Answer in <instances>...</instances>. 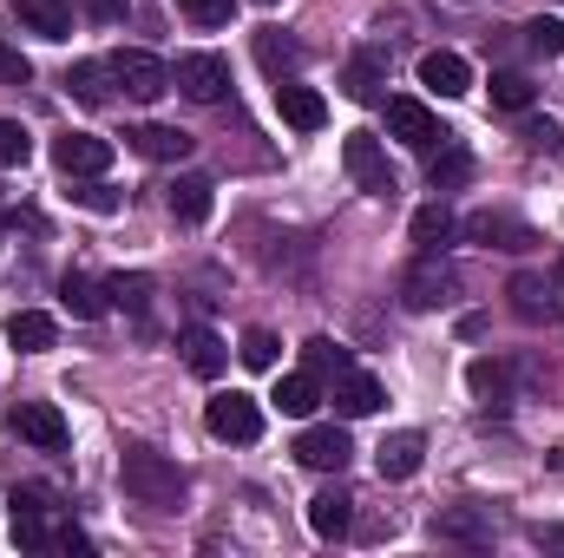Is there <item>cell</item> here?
<instances>
[{
    "instance_id": "obj_31",
    "label": "cell",
    "mask_w": 564,
    "mask_h": 558,
    "mask_svg": "<svg viewBox=\"0 0 564 558\" xmlns=\"http://www.w3.org/2000/svg\"><path fill=\"white\" fill-rule=\"evenodd\" d=\"M433 164H426V178H433V191H453V184H466L473 178V158L459 151V144H440V151H426Z\"/></svg>"
},
{
    "instance_id": "obj_44",
    "label": "cell",
    "mask_w": 564,
    "mask_h": 558,
    "mask_svg": "<svg viewBox=\"0 0 564 558\" xmlns=\"http://www.w3.org/2000/svg\"><path fill=\"white\" fill-rule=\"evenodd\" d=\"M558 289H564V264H558Z\"/></svg>"
},
{
    "instance_id": "obj_7",
    "label": "cell",
    "mask_w": 564,
    "mask_h": 558,
    "mask_svg": "<svg viewBox=\"0 0 564 558\" xmlns=\"http://www.w3.org/2000/svg\"><path fill=\"white\" fill-rule=\"evenodd\" d=\"M7 427H13L26 447H40V453H59V447H66V415H59L53 401H13Z\"/></svg>"
},
{
    "instance_id": "obj_16",
    "label": "cell",
    "mask_w": 564,
    "mask_h": 558,
    "mask_svg": "<svg viewBox=\"0 0 564 558\" xmlns=\"http://www.w3.org/2000/svg\"><path fill=\"white\" fill-rule=\"evenodd\" d=\"M426 460V433L414 427H401V433H388L381 447H375V466H381V480H414Z\"/></svg>"
},
{
    "instance_id": "obj_33",
    "label": "cell",
    "mask_w": 564,
    "mask_h": 558,
    "mask_svg": "<svg viewBox=\"0 0 564 558\" xmlns=\"http://www.w3.org/2000/svg\"><path fill=\"white\" fill-rule=\"evenodd\" d=\"M512 309H519L525 322H545V315H552V289L539 277H512Z\"/></svg>"
},
{
    "instance_id": "obj_34",
    "label": "cell",
    "mask_w": 564,
    "mask_h": 558,
    "mask_svg": "<svg viewBox=\"0 0 564 558\" xmlns=\"http://www.w3.org/2000/svg\"><path fill=\"white\" fill-rule=\"evenodd\" d=\"M492 106L499 112H525L532 106V79L525 73H492Z\"/></svg>"
},
{
    "instance_id": "obj_18",
    "label": "cell",
    "mask_w": 564,
    "mask_h": 558,
    "mask_svg": "<svg viewBox=\"0 0 564 558\" xmlns=\"http://www.w3.org/2000/svg\"><path fill=\"white\" fill-rule=\"evenodd\" d=\"M421 86L426 93H440V99H459V93H473V66L459 60V53H426L421 60Z\"/></svg>"
},
{
    "instance_id": "obj_24",
    "label": "cell",
    "mask_w": 564,
    "mask_h": 558,
    "mask_svg": "<svg viewBox=\"0 0 564 558\" xmlns=\"http://www.w3.org/2000/svg\"><path fill=\"white\" fill-rule=\"evenodd\" d=\"M308 526H315V539H341V533L355 526V500H348L341 486L315 493V500H308Z\"/></svg>"
},
{
    "instance_id": "obj_32",
    "label": "cell",
    "mask_w": 564,
    "mask_h": 558,
    "mask_svg": "<svg viewBox=\"0 0 564 558\" xmlns=\"http://www.w3.org/2000/svg\"><path fill=\"white\" fill-rule=\"evenodd\" d=\"M302 368H308L315 382H328V375H341V368H355V362H348V348H341V342L315 335V342H302Z\"/></svg>"
},
{
    "instance_id": "obj_27",
    "label": "cell",
    "mask_w": 564,
    "mask_h": 558,
    "mask_svg": "<svg viewBox=\"0 0 564 558\" xmlns=\"http://www.w3.org/2000/svg\"><path fill=\"white\" fill-rule=\"evenodd\" d=\"M341 86H348V99L381 106V99H388V93H381V86H388V66H381L375 53H355V60H348V73H341Z\"/></svg>"
},
{
    "instance_id": "obj_6",
    "label": "cell",
    "mask_w": 564,
    "mask_h": 558,
    "mask_svg": "<svg viewBox=\"0 0 564 558\" xmlns=\"http://www.w3.org/2000/svg\"><path fill=\"white\" fill-rule=\"evenodd\" d=\"M433 539L486 552V546L499 539V526H492V506H440V513H433Z\"/></svg>"
},
{
    "instance_id": "obj_29",
    "label": "cell",
    "mask_w": 564,
    "mask_h": 558,
    "mask_svg": "<svg viewBox=\"0 0 564 558\" xmlns=\"http://www.w3.org/2000/svg\"><path fill=\"white\" fill-rule=\"evenodd\" d=\"M270 401H276L282 415H315V401H322V382H315V375H308V368H295V375H282L276 382V395H270Z\"/></svg>"
},
{
    "instance_id": "obj_39",
    "label": "cell",
    "mask_w": 564,
    "mask_h": 558,
    "mask_svg": "<svg viewBox=\"0 0 564 558\" xmlns=\"http://www.w3.org/2000/svg\"><path fill=\"white\" fill-rule=\"evenodd\" d=\"M26 158H33L26 126H20V119H0V164H26Z\"/></svg>"
},
{
    "instance_id": "obj_22",
    "label": "cell",
    "mask_w": 564,
    "mask_h": 558,
    "mask_svg": "<svg viewBox=\"0 0 564 558\" xmlns=\"http://www.w3.org/2000/svg\"><path fill=\"white\" fill-rule=\"evenodd\" d=\"M408 237H414V250H421V257H440V250L459 237V224H453V211H446V204H421V211H414V224H408Z\"/></svg>"
},
{
    "instance_id": "obj_1",
    "label": "cell",
    "mask_w": 564,
    "mask_h": 558,
    "mask_svg": "<svg viewBox=\"0 0 564 558\" xmlns=\"http://www.w3.org/2000/svg\"><path fill=\"white\" fill-rule=\"evenodd\" d=\"M119 486H126L132 506L171 513V506L184 500V466H177L171 453H158V447H126V460H119Z\"/></svg>"
},
{
    "instance_id": "obj_4",
    "label": "cell",
    "mask_w": 564,
    "mask_h": 558,
    "mask_svg": "<svg viewBox=\"0 0 564 558\" xmlns=\"http://www.w3.org/2000/svg\"><path fill=\"white\" fill-rule=\"evenodd\" d=\"M204 427L217 433V440H237V447H250V440H263V401L257 395H217L210 408H204Z\"/></svg>"
},
{
    "instance_id": "obj_12",
    "label": "cell",
    "mask_w": 564,
    "mask_h": 558,
    "mask_svg": "<svg viewBox=\"0 0 564 558\" xmlns=\"http://www.w3.org/2000/svg\"><path fill=\"white\" fill-rule=\"evenodd\" d=\"M13 546H26V552H46L59 533L46 526V493H33V486H13Z\"/></svg>"
},
{
    "instance_id": "obj_28",
    "label": "cell",
    "mask_w": 564,
    "mask_h": 558,
    "mask_svg": "<svg viewBox=\"0 0 564 558\" xmlns=\"http://www.w3.org/2000/svg\"><path fill=\"white\" fill-rule=\"evenodd\" d=\"M59 296H66V309H73L79 322H99V315L112 309V296H106V282L79 277V270H73V277H66V282H59Z\"/></svg>"
},
{
    "instance_id": "obj_8",
    "label": "cell",
    "mask_w": 564,
    "mask_h": 558,
    "mask_svg": "<svg viewBox=\"0 0 564 558\" xmlns=\"http://www.w3.org/2000/svg\"><path fill=\"white\" fill-rule=\"evenodd\" d=\"M388 132L408 144V151H440L453 132H440V119L426 112L421 99H388Z\"/></svg>"
},
{
    "instance_id": "obj_38",
    "label": "cell",
    "mask_w": 564,
    "mask_h": 558,
    "mask_svg": "<svg viewBox=\"0 0 564 558\" xmlns=\"http://www.w3.org/2000/svg\"><path fill=\"white\" fill-rule=\"evenodd\" d=\"M237 355H243V362H250V368H276L282 342H276V335H270V329H250V335H243V348H237Z\"/></svg>"
},
{
    "instance_id": "obj_41",
    "label": "cell",
    "mask_w": 564,
    "mask_h": 558,
    "mask_svg": "<svg viewBox=\"0 0 564 558\" xmlns=\"http://www.w3.org/2000/svg\"><path fill=\"white\" fill-rule=\"evenodd\" d=\"M0 79H7V86H26V79H33V66H26L20 46H0Z\"/></svg>"
},
{
    "instance_id": "obj_15",
    "label": "cell",
    "mask_w": 564,
    "mask_h": 558,
    "mask_svg": "<svg viewBox=\"0 0 564 558\" xmlns=\"http://www.w3.org/2000/svg\"><path fill=\"white\" fill-rule=\"evenodd\" d=\"M401 289H408V309H446L459 282H453V270H446L440 257H421V264L408 270V282H401Z\"/></svg>"
},
{
    "instance_id": "obj_5",
    "label": "cell",
    "mask_w": 564,
    "mask_h": 558,
    "mask_svg": "<svg viewBox=\"0 0 564 558\" xmlns=\"http://www.w3.org/2000/svg\"><path fill=\"white\" fill-rule=\"evenodd\" d=\"M112 79H119V86H126V99H139V106H151V99H164V93H171V66H164L158 53H139V46L112 53Z\"/></svg>"
},
{
    "instance_id": "obj_20",
    "label": "cell",
    "mask_w": 564,
    "mask_h": 558,
    "mask_svg": "<svg viewBox=\"0 0 564 558\" xmlns=\"http://www.w3.org/2000/svg\"><path fill=\"white\" fill-rule=\"evenodd\" d=\"M381 401H388V395H381L375 375H361V368H341V375H335V415L361 420V415H375Z\"/></svg>"
},
{
    "instance_id": "obj_30",
    "label": "cell",
    "mask_w": 564,
    "mask_h": 558,
    "mask_svg": "<svg viewBox=\"0 0 564 558\" xmlns=\"http://www.w3.org/2000/svg\"><path fill=\"white\" fill-rule=\"evenodd\" d=\"M106 296H112V309H132L139 329H151V277H139V270H132V277H112Z\"/></svg>"
},
{
    "instance_id": "obj_43",
    "label": "cell",
    "mask_w": 564,
    "mask_h": 558,
    "mask_svg": "<svg viewBox=\"0 0 564 558\" xmlns=\"http://www.w3.org/2000/svg\"><path fill=\"white\" fill-rule=\"evenodd\" d=\"M525 139L539 144V151H552V144H558V126H552V119H545V126H525Z\"/></svg>"
},
{
    "instance_id": "obj_36",
    "label": "cell",
    "mask_w": 564,
    "mask_h": 558,
    "mask_svg": "<svg viewBox=\"0 0 564 558\" xmlns=\"http://www.w3.org/2000/svg\"><path fill=\"white\" fill-rule=\"evenodd\" d=\"M525 33V46L539 53V60H558L564 53V20H532V26H519Z\"/></svg>"
},
{
    "instance_id": "obj_35",
    "label": "cell",
    "mask_w": 564,
    "mask_h": 558,
    "mask_svg": "<svg viewBox=\"0 0 564 558\" xmlns=\"http://www.w3.org/2000/svg\"><path fill=\"white\" fill-rule=\"evenodd\" d=\"M257 60H263L270 73H289V66L302 60V46H295V40H282L276 26H263V33H257Z\"/></svg>"
},
{
    "instance_id": "obj_26",
    "label": "cell",
    "mask_w": 564,
    "mask_h": 558,
    "mask_svg": "<svg viewBox=\"0 0 564 558\" xmlns=\"http://www.w3.org/2000/svg\"><path fill=\"white\" fill-rule=\"evenodd\" d=\"M112 86H119V79H112V60H79V66L66 73V93H73V99H86V106H106V99H112Z\"/></svg>"
},
{
    "instance_id": "obj_9",
    "label": "cell",
    "mask_w": 564,
    "mask_h": 558,
    "mask_svg": "<svg viewBox=\"0 0 564 558\" xmlns=\"http://www.w3.org/2000/svg\"><path fill=\"white\" fill-rule=\"evenodd\" d=\"M53 164H59L66 178H106V171H112V144L93 139V132H59V139H53Z\"/></svg>"
},
{
    "instance_id": "obj_14",
    "label": "cell",
    "mask_w": 564,
    "mask_h": 558,
    "mask_svg": "<svg viewBox=\"0 0 564 558\" xmlns=\"http://www.w3.org/2000/svg\"><path fill=\"white\" fill-rule=\"evenodd\" d=\"M466 237H473V244H492V250H532V244H539V230L519 224V217H506V211H479V217H466Z\"/></svg>"
},
{
    "instance_id": "obj_11",
    "label": "cell",
    "mask_w": 564,
    "mask_h": 558,
    "mask_svg": "<svg viewBox=\"0 0 564 558\" xmlns=\"http://www.w3.org/2000/svg\"><path fill=\"white\" fill-rule=\"evenodd\" d=\"M348 453H355V440H348L341 427H302V433H295V460L315 466V473H341Z\"/></svg>"
},
{
    "instance_id": "obj_13",
    "label": "cell",
    "mask_w": 564,
    "mask_h": 558,
    "mask_svg": "<svg viewBox=\"0 0 564 558\" xmlns=\"http://www.w3.org/2000/svg\"><path fill=\"white\" fill-rule=\"evenodd\" d=\"M276 112H282V126H295V132H322L328 126V99L315 86H302V79H282L276 86Z\"/></svg>"
},
{
    "instance_id": "obj_42",
    "label": "cell",
    "mask_w": 564,
    "mask_h": 558,
    "mask_svg": "<svg viewBox=\"0 0 564 558\" xmlns=\"http://www.w3.org/2000/svg\"><path fill=\"white\" fill-rule=\"evenodd\" d=\"M79 7H86L93 26H119V20H126V0H79Z\"/></svg>"
},
{
    "instance_id": "obj_17",
    "label": "cell",
    "mask_w": 564,
    "mask_h": 558,
    "mask_svg": "<svg viewBox=\"0 0 564 558\" xmlns=\"http://www.w3.org/2000/svg\"><path fill=\"white\" fill-rule=\"evenodd\" d=\"M126 144L139 158H151V164H184L191 158V132H177V126H132Z\"/></svg>"
},
{
    "instance_id": "obj_2",
    "label": "cell",
    "mask_w": 564,
    "mask_h": 558,
    "mask_svg": "<svg viewBox=\"0 0 564 558\" xmlns=\"http://www.w3.org/2000/svg\"><path fill=\"white\" fill-rule=\"evenodd\" d=\"M341 164H348V178L368 191V197H394L401 184H394V164H388V151L375 132H348L341 139Z\"/></svg>"
},
{
    "instance_id": "obj_40",
    "label": "cell",
    "mask_w": 564,
    "mask_h": 558,
    "mask_svg": "<svg viewBox=\"0 0 564 558\" xmlns=\"http://www.w3.org/2000/svg\"><path fill=\"white\" fill-rule=\"evenodd\" d=\"M73 197H79V204H86V211H99V217H112V211H119V197H112V191H106V184H99V178H86V184H79V191H73Z\"/></svg>"
},
{
    "instance_id": "obj_10",
    "label": "cell",
    "mask_w": 564,
    "mask_h": 558,
    "mask_svg": "<svg viewBox=\"0 0 564 558\" xmlns=\"http://www.w3.org/2000/svg\"><path fill=\"white\" fill-rule=\"evenodd\" d=\"M210 204H217V184H210L204 171H177V178L164 184V211H171L177 224H204Z\"/></svg>"
},
{
    "instance_id": "obj_19",
    "label": "cell",
    "mask_w": 564,
    "mask_h": 558,
    "mask_svg": "<svg viewBox=\"0 0 564 558\" xmlns=\"http://www.w3.org/2000/svg\"><path fill=\"white\" fill-rule=\"evenodd\" d=\"M184 368L197 375V382H217L224 375V362H230V348H224V335L217 329H184Z\"/></svg>"
},
{
    "instance_id": "obj_25",
    "label": "cell",
    "mask_w": 564,
    "mask_h": 558,
    "mask_svg": "<svg viewBox=\"0 0 564 558\" xmlns=\"http://www.w3.org/2000/svg\"><path fill=\"white\" fill-rule=\"evenodd\" d=\"M13 13H20V26H33L40 40H66V33H73V7H66V0H13Z\"/></svg>"
},
{
    "instance_id": "obj_23",
    "label": "cell",
    "mask_w": 564,
    "mask_h": 558,
    "mask_svg": "<svg viewBox=\"0 0 564 558\" xmlns=\"http://www.w3.org/2000/svg\"><path fill=\"white\" fill-rule=\"evenodd\" d=\"M466 388L486 401V408H499V401H512V362L506 355H479L473 368H466Z\"/></svg>"
},
{
    "instance_id": "obj_3",
    "label": "cell",
    "mask_w": 564,
    "mask_h": 558,
    "mask_svg": "<svg viewBox=\"0 0 564 558\" xmlns=\"http://www.w3.org/2000/svg\"><path fill=\"white\" fill-rule=\"evenodd\" d=\"M171 86H177L184 99H197V106H217V99L230 93V60H224V53H184V60L171 66Z\"/></svg>"
},
{
    "instance_id": "obj_21",
    "label": "cell",
    "mask_w": 564,
    "mask_h": 558,
    "mask_svg": "<svg viewBox=\"0 0 564 558\" xmlns=\"http://www.w3.org/2000/svg\"><path fill=\"white\" fill-rule=\"evenodd\" d=\"M7 342H13L20 355H46V348L59 342V322L40 315V309H13V315H7Z\"/></svg>"
},
{
    "instance_id": "obj_37",
    "label": "cell",
    "mask_w": 564,
    "mask_h": 558,
    "mask_svg": "<svg viewBox=\"0 0 564 558\" xmlns=\"http://www.w3.org/2000/svg\"><path fill=\"white\" fill-rule=\"evenodd\" d=\"M177 13H184L191 26H230L237 0H177Z\"/></svg>"
}]
</instances>
